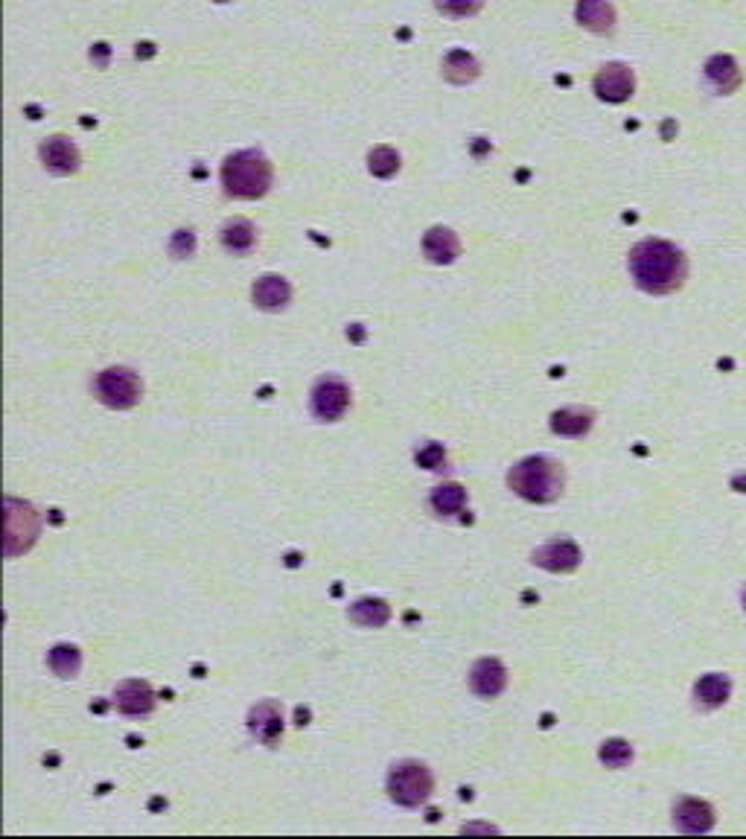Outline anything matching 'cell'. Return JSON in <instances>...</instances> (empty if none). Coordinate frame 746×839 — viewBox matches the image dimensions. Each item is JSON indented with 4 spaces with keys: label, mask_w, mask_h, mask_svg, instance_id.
Returning <instances> with one entry per match:
<instances>
[{
    "label": "cell",
    "mask_w": 746,
    "mask_h": 839,
    "mask_svg": "<svg viewBox=\"0 0 746 839\" xmlns=\"http://www.w3.org/2000/svg\"><path fill=\"white\" fill-rule=\"evenodd\" d=\"M630 274L636 286L650 295H671L685 283L688 263L674 242L645 239L630 251Z\"/></svg>",
    "instance_id": "obj_1"
},
{
    "label": "cell",
    "mask_w": 746,
    "mask_h": 839,
    "mask_svg": "<svg viewBox=\"0 0 746 839\" xmlns=\"http://www.w3.org/2000/svg\"><path fill=\"white\" fill-rule=\"evenodd\" d=\"M508 487L516 496H522L525 502L551 504L563 496L566 470H563V464L557 458L531 455V458H522L508 472Z\"/></svg>",
    "instance_id": "obj_2"
},
{
    "label": "cell",
    "mask_w": 746,
    "mask_h": 839,
    "mask_svg": "<svg viewBox=\"0 0 746 839\" xmlns=\"http://www.w3.org/2000/svg\"><path fill=\"white\" fill-rule=\"evenodd\" d=\"M272 164L257 149H242L225 158L222 164V187L231 199H263L272 190Z\"/></svg>",
    "instance_id": "obj_3"
},
{
    "label": "cell",
    "mask_w": 746,
    "mask_h": 839,
    "mask_svg": "<svg viewBox=\"0 0 746 839\" xmlns=\"http://www.w3.org/2000/svg\"><path fill=\"white\" fill-rule=\"evenodd\" d=\"M435 793V775L420 761H397L388 772V796L400 807L426 805Z\"/></svg>",
    "instance_id": "obj_4"
},
{
    "label": "cell",
    "mask_w": 746,
    "mask_h": 839,
    "mask_svg": "<svg viewBox=\"0 0 746 839\" xmlns=\"http://www.w3.org/2000/svg\"><path fill=\"white\" fill-rule=\"evenodd\" d=\"M94 394L102 405L108 408H117V411H126V408H135L143 397V382L132 368H105L94 379Z\"/></svg>",
    "instance_id": "obj_5"
},
{
    "label": "cell",
    "mask_w": 746,
    "mask_h": 839,
    "mask_svg": "<svg viewBox=\"0 0 746 839\" xmlns=\"http://www.w3.org/2000/svg\"><path fill=\"white\" fill-rule=\"evenodd\" d=\"M309 408L321 423H336L350 408V385L341 376H321L312 385Z\"/></svg>",
    "instance_id": "obj_6"
},
{
    "label": "cell",
    "mask_w": 746,
    "mask_h": 839,
    "mask_svg": "<svg viewBox=\"0 0 746 839\" xmlns=\"http://www.w3.org/2000/svg\"><path fill=\"white\" fill-rule=\"evenodd\" d=\"M636 91L633 70L621 62H610L595 73V94L604 102H627Z\"/></svg>",
    "instance_id": "obj_7"
},
{
    "label": "cell",
    "mask_w": 746,
    "mask_h": 839,
    "mask_svg": "<svg viewBox=\"0 0 746 839\" xmlns=\"http://www.w3.org/2000/svg\"><path fill=\"white\" fill-rule=\"evenodd\" d=\"M248 732L263 746H277L283 738V708L277 700H263L248 711Z\"/></svg>",
    "instance_id": "obj_8"
},
{
    "label": "cell",
    "mask_w": 746,
    "mask_h": 839,
    "mask_svg": "<svg viewBox=\"0 0 746 839\" xmlns=\"http://www.w3.org/2000/svg\"><path fill=\"white\" fill-rule=\"evenodd\" d=\"M38 513L30 504L18 502V499H6V557H12L15 551V539H21L18 534H24L27 548L33 545L38 537Z\"/></svg>",
    "instance_id": "obj_9"
},
{
    "label": "cell",
    "mask_w": 746,
    "mask_h": 839,
    "mask_svg": "<svg viewBox=\"0 0 746 839\" xmlns=\"http://www.w3.org/2000/svg\"><path fill=\"white\" fill-rule=\"evenodd\" d=\"M117 697V708L126 717H149L155 708V691L146 679H126L117 685L114 691Z\"/></svg>",
    "instance_id": "obj_10"
},
{
    "label": "cell",
    "mask_w": 746,
    "mask_h": 839,
    "mask_svg": "<svg viewBox=\"0 0 746 839\" xmlns=\"http://www.w3.org/2000/svg\"><path fill=\"white\" fill-rule=\"evenodd\" d=\"M38 155H41V164L50 169L53 175H73V172H79V164H82L79 149L70 143L68 137L62 135L47 137L41 143Z\"/></svg>",
    "instance_id": "obj_11"
},
{
    "label": "cell",
    "mask_w": 746,
    "mask_h": 839,
    "mask_svg": "<svg viewBox=\"0 0 746 839\" xmlns=\"http://www.w3.org/2000/svg\"><path fill=\"white\" fill-rule=\"evenodd\" d=\"M470 688H473V694H478V697H484V700H493V697H499L505 688H508V671H505V665L499 662V659H478L473 665V671H470Z\"/></svg>",
    "instance_id": "obj_12"
},
{
    "label": "cell",
    "mask_w": 746,
    "mask_h": 839,
    "mask_svg": "<svg viewBox=\"0 0 746 839\" xmlns=\"http://www.w3.org/2000/svg\"><path fill=\"white\" fill-rule=\"evenodd\" d=\"M531 560L545 571H572L577 569V563H580V548H577L572 539L566 537L551 539V542H545L543 548L534 551Z\"/></svg>",
    "instance_id": "obj_13"
},
{
    "label": "cell",
    "mask_w": 746,
    "mask_h": 839,
    "mask_svg": "<svg viewBox=\"0 0 746 839\" xmlns=\"http://www.w3.org/2000/svg\"><path fill=\"white\" fill-rule=\"evenodd\" d=\"M251 298H254V306H260L266 312H280L292 301V286L280 274H263V277H257Z\"/></svg>",
    "instance_id": "obj_14"
},
{
    "label": "cell",
    "mask_w": 746,
    "mask_h": 839,
    "mask_svg": "<svg viewBox=\"0 0 746 839\" xmlns=\"http://www.w3.org/2000/svg\"><path fill=\"white\" fill-rule=\"evenodd\" d=\"M423 254H426V260L435 263V266H449V263H455L458 254H461V239L455 236V231H449V228H443V225H435V228H429L426 236H423Z\"/></svg>",
    "instance_id": "obj_15"
},
{
    "label": "cell",
    "mask_w": 746,
    "mask_h": 839,
    "mask_svg": "<svg viewBox=\"0 0 746 839\" xmlns=\"http://www.w3.org/2000/svg\"><path fill=\"white\" fill-rule=\"evenodd\" d=\"M674 822L685 834H706L714 825V810L700 799H679L674 807Z\"/></svg>",
    "instance_id": "obj_16"
},
{
    "label": "cell",
    "mask_w": 746,
    "mask_h": 839,
    "mask_svg": "<svg viewBox=\"0 0 746 839\" xmlns=\"http://www.w3.org/2000/svg\"><path fill=\"white\" fill-rule=\"evenodd\" d=\"M575 18L580 27L592 33H612L615 30V9L607 0H577Z\"/></svg>",
    "instance_id": "obj_17"
},
{
    "label": "cell",
    "mask_w": 746,
    "mask_h": 839,
    "mask_svg": "<svg viewBox=\"0 0 746 839\" xmlns=\"http://www.w3.org/2000/svg\"><path fill=\"white\" fill-rule=\"evenodd\" d=\"M595 426L592 408H560L551 414V432L560 437H583Z\"/></svg>",
    "instance_id": "obj_18"
},
{
    "label": "cell",
    "mask_w": 746,
    "mask_h": 839,
    "mask_svg": "<svg viewBox=\"0 0 746 839\" xmlns=\"http://www.w3.org/2000/svg\"><path fill=\"white\" fill-rule=\"evenodd\" d=\"M222 245H225L228 254L245 257V254H251L254 245H257V228H254L248 219H231V222H225V228H222Z\"/></svg>",
    "instance_id": "obj_19"
},
{
    "label": "cell",
    "mask_w": 746,
    "mask_h": 839,
    "mask_svg": "<svg viewBox=\"0 0 746 839\" xmlns=\"http://www.w3.org/2000/svg\"><path fill=\"white\" fill-rule=\"evenodd\" d=\"M706 79L712 82L717 94H732L741 85V70H738L732 56H714L712 62L706 65Z\"/></svg>",
    "instance_id": "obj_20"
},
{
    "label": "cell",
    "mask_w": 746,
    "mask_h": 839,
    "mask_svg": "<svg viewBox=\"0 0 746 839\" xmlns=\"http://www.w3.org/2000/svg\"><path fill=\"white\" fill-rule=\"evenodd\" d=\"M388 618H391V606L385 604L382 598H362V601L350 606V621L359 624V627L379 630V627L388 624Z\"/></svg>",
    "instance_id": "obj_21"
},
{
    "label": "cell",
    "mask_w": 746,
    "mask_h": 839,
    "mask_svg": "<svg viewBox=\"0 0 746 839\" xmlns=\"http://www.w3.org/2000/svg\"><path fill=\"white\" fill-rule=\"evenodd\" d=\"M729 691H732V682H729V676H723V673H709V676H703V679L694 685L697 703H703L706 708H717V705L726 703V700H729Z\"/></svg>",
    "instance_id": "obj_22"
},
{
    "label": "cell",
    "mask_w": 746,
    "mask_h": 839,
    "mask_svg": "<svg viewBox=\"0 0 746 839\" xmlns=\"http://www.w3.org/2000/svg\"><path fill=\"white\" fill-rule=\"evenodd\" d=\"M47 665H50V671L56 673L59 679H73L82 671V653L73 644H56L47 653Z\"/></svg>",
    "instance_id": "obj_23"
},
{
    "label": "cell",
    "mask_w": 746,
    "mask_h": 839,
    "mask_svg": "<svg viewBox=\"0 0 746 839\" xmlns=\"http://www.w3.org/2000/svg\"><path fill=\"white\" fill-rule=\"evenodd\" d=\"M429 504L441 516H455L467 507V490L461 484H441V487H435Z\"/></svg>",
    "instance_id": "obj_24"
},
{
    "label": "cell",
    "mask_w": 746,
    "mask_h": 839,
    "mask_svg": "<svg viewBox=\"0 0 746 839\" xmlns=\"http://www.w3.org/2000/svg\"><path fill=\"white\" fill-rule=\"evenodd\" d=\"M443 76L455 85H464V82H473L478 76V62L467 50H452L446 59H443Z\"/></svg>",
    "instance_id": "obj_25"
},
{
    "label": "cell",
    "mask_w": 746,
    "mask_h": 839,
    "mask_svg": "<svg viewBox=\"0 0 746 839\" xmlns=\"http://www.w3.org/2000/svg\"><path fill=\"white\" fill-rule=\"evenodd\" d=\"M368 169L376 178H391L400 172V152L394 146H376L368 155Z\"/></svg>",
    "instance_id": "obj_26"
},
{
    "label": "cell",
    "mask_w": 746,
    "mask_h": 839,
    "mask_svg": "<svg viewBox=\"0 0 746 839\" xmlns=\"http://www.w3.org/2000/svg\"><path fill=\"white\" fill-rule=\"evenodd\" d=\"M601 761L610 767V770H624L630 761H633V746L627 743V740L621 738H612V740H604L601 743Z\"/></svg>",
    "instance_id": "obj_27"
},
{
    "label": "cell",
    "mask_w": 746,
    "mask_h": 839,
    "mask_svg": "<svg viewBox=\"0 0 746 839\" xmlns=\"http://www.w3.org/2000/svg\"><path fill=\"white\" fill-rule=\"evenodd\" d=\"M414 461H417L420 467H426V470L441 472L446 470V449H443L441 443H423V446L417 449Z\"/></svg>",
    "instance_id": "obj_28"
},
{
    "label": "cell",
    "mask_w": 746,
    "mask_h": 839,
    "mask_svg": "<svg viewBox=\"0 0 746 839\" xmlns=\"http://www.w3.org/2000/svg\"><path fill=\"white\" fill-rule=\"evenodd\" d=\"M435 6L449 18H470L484 6V0H435Z\"/></svg>",
    "instance_id": "obj_29"
},
{
    "label": "cell",
    "mask_w": 746,
    "mask_h": 839,
    "mask_svg": "<svg viewBox=\"0 0 746 839\" xmlns=\"http://www.w3.org/2000/svg\"><path fill=\"white\" fill-rule=\"evenodd\" d=\"M744 609H746V592H744Z\"/></svg>",
    "instance_id": "obj_30"
},
{
    "label": "cell",
    "mask_w": 746,
    "mask_h": 839,
    "mask_svg": "<svg viewBox=\"0 0 746 839\" xmlns=\"http://www.w3.org/2000/svg\"><path fill=\"white\" fill-rule=\"evenodd\" d=\"M219 3H228V0H219Z\"/></svg>",
    "instance_id": "obj_31"
}]
</instances>
